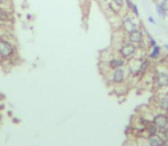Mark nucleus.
Wrapping results in <instances>:
<instances>
[{
	"label": "nucleus",
	"mask_w": 168,
	"mask_h": 146,
	"mask_svg": "<svg viewBox=\"0 0 168 146\" xmlns=\"http://www.w3.org/2000/svg\"><path fill=\"white\" fill-rule=\"evenodd\" d=\"M105 65L108 66L109 71H112L116 70V69H119V67H125L127 65V62L124 58H121L119 55H117V56H112V57L109 58L105 62Z\"/></svg>",
	"instance_id": "obj_9"
},
{
	"label": "nucleus",
	"mask_w": 168,
	"mask_h": 146,
	"mask_svg": "<svg viewBox=\"0 0 168 146\" xmlns=\"http://www.w3.org/2000/svg\"><path fill=\"white\" fill-rule=\"evenodd\" d=\"M0 63H3V62H1V58H0Z\"/></svg>",
	"instance_id": "obj_28"
},
{
	"label": "nucleus",
	"mask_w": 168,
	"mask_h": 146,
	"mask_svg": "<svg viewBox=\"0 0 168 146\" xmlns=\"http://www.w3.org/2000/svg\"><path fill=\"white\" fill-rule=\"evenodd\" d=\"M126 40L127 41L132 42V44H140L142 42L145 41V31L143 28H137L134 31L129 32L126 34Z\"/></svg>",
	"instance_id": "obj_6"
},
{
	"label": "nucleus",
	"mask_w": 168,
	"mask_h": 146,
	"mask_svg": "<svg viewBox=\"0 0 168 146\" xmlns=\"http://www.w3.org/2000/svg\"><path fill=\"white\" fill-rule=\"evenodd\" d=\"M112 3H113L117 8L121 9V8L125 6V0H112Z\"/></svg>",
	"instance_id": "obj_16"
},
{
	"label": "nucleus",
	"mask_w": 168,
	"mask_h": 146,
	"mask_svg": "<svg viewBox=\"0 0 168 146\" xmlns=\"http://www.w3.org/2000/svg\"><path fill=\"white\" fill-rule=\"evenodd\" d=\"M155 13L158 14L159 17H161V18H167V12L165 10V8L160 5V3H155Z\"/></svg>",
	"instance_id": "obj_15"
},
{
	"label": "nucleus",
	"mask_w": 168,
	"mask_h": 146,
	"mask_svg": "<svg viewBox=\"0 0 168 146\" xmlns=\"http://www.w3.org/2000/svg\"><path fill=\"white\" fill-rule=\"evenodd\" d=\"M152 82L154 89H164L168 85V71L167 70H157L152 76Z\"/></svg>",
	"instance_id": "obj_4"
},
{
	"label": "nucleus",
	"mask_w": 168,
	"mask_h": 146,
	"mask_svg": "<svg viewBox=\"0 0 168 146\" xmlns=\"http://www.w3.org/2000/svg\"><path fill=\"white\" fill-rule=\"evenodd\" d=\"M7 1H8V0H0V7H9L6 5Z\"/></svg>",
	"instance_id": "obj_22"
},
{
	"label": "nucleus",
	"mask_w": 168,
	"mask_h": 146,
	"mask_svg": "<svg viewBox=\"0 0 168 146\" xmlns=\"http://www.w3.org/2000/svg\"><path fill=\"white\" fill-rule=\"evenodd\" d=\"M127 76H128V74H127L126 66H125V67L116 69V70L109 71L108 79L113 85H122L127 80Z\"/></svg>",
	"instance_id": "obj_3"
},
{
	"label": "nucleus",
	"mask_w": 168,
	"mask_h": 146,
	"mask_svg": "<svg viewBox=\"0 0 168 146\" xmlns=\"http://www.w3.org/2000/svg\"><path fill=\"white\" fill-rule=\"evenodd\" d=\"M162 49H165V50L168 51V44H164V46H162Z\"/></svg>",
	"instance_id": "obj_23"
},
{
	"label": "nucleus",
	"mask_w": 168,
	"mask_h": 146,
	"mask_svg": "<svg viewBox=\"0 0 168 146\" xmlns=\"http://www.w3.org/2000/svg\"><path fill=\"white\" fill-rule=\"evenodd\" d=\"M17 55V47L13 41L5 37H0V58L1 62H10Z\"/></svg>",
	"instance_id": "obj_1"
},
{
	"label": "nucleus",
	"mask_w": 168,
	"mask_h": 146,
	"mask_svg": "<svg viewBox=\"0 0 168 146\" xmlns=\"http://www.w3.org/2000/svg\"><path fill=\"white\" fill-rule=\"evenodd\" d=\"M167 88H168V85H167Z\"/></svg>",
	"instance_id": "obj_29"
},
{
	"label": "nucleus",
	"mask_w": 168,
	"mask_h": 146,
	"mask_svg": "<svg viewBox=\"0 0 168 146\" xmlns=\"http://www.w3.org/2000/svg\"><path fill=\"white\" fill-rule=\"evenodd\" d=\"M145 133H146V138H148L149 136H153V135H157V133H159V129L152 123V121H151V122H150V123L146 126Z\"/></svg>",
	"instance_id": "obj_13"
},
{
	"label": "nucleus",
	"mask_w": 168,
	"mask_h": 146,
	"mask_svg": "<svg viewBox=\"0 0 168 146\" xmlns=\"http://www.w3.org/2000/svg\"><path fill=\"white\" fill-rule=\"evenodd\" d=\"M159 133H160V136L164 138V140H165V142H166V140H168V127L166 128V129H164V130H161Z\"/></svg>",
	"instance_id": "obj_19"
},
{
	"label": "nucleus",
	"mask_w": 168,
	"mask_h": 146,
	"mask_svg": "<svg viewBox=\"0 0 168 146\" xmlns=\"http://www.w3.org/2000/svg\"><path fill=\"white\" fill-rule=\"evenodd\" d=\"M151 121H152V123L154 124L155 127L159 129V133L168 127L167 114H166L165 112H164V113H155V114L151 117Z\"/></svg>",
	"instance_id": "obj_8"
},
{
	"label": "nucleus",
	"mask_w": 168,
	"mask_h": 146,
	"mask_svg": "<svg viewBox=\"0 0 168 146\" xmlns=\"http://www.w3.org/2000/svg\"><path fill=\"white\" fill-rule=\"evenodd\" d=\"M166 114H167V121H168V113H166Z\"/></svg>",
	"instance_id": "obj_27"
},
{
	"label": "nucleus",
	"mask_w": 168,
	"mask_h": 146,
	"mask_svg": "<svg viewBox=\"0 0 168 146\" xmlns=\"http://www.w3.org/2000/svg\"><path fill=\"white\" fill-rule=\"evenodd\" d=\"M166 113H168V103H167V108H166Z\"/></svg>",
	"instance_id": "obj_25"
},
{
	"label": "nucleus",
	"mask_w": 168,
	"mask_h": 146,
	"mask_svg": "<svg viewBox=\"0 0 168 146\" xmlns=\"http://www.w3.org/2000/svg\"><path fill=\"white\" fill-rule=\"evenodd\" d=\"M146 144H148V146H164L165 140L160 136V133H157V135L148 137L146 138Z\"/></svg>",
	"instance_id": "obj_12"
},
{
	"label": "nucleus",
	"mask_w": 168,
	"mask_h": 146,
	"mask_svg": "<svg viewBox=\"0 0 168 146\" xmlns=\"http://www.w3.org/2000/svg\"><path fill=\"white\" fill-rule=\"evenodd\" d=\"M32 17H33V16H32L31 14H28V15H26V18H28L29 21H30V19H32Z\"/></svg>",
	"instance_id": "obj_24"
},
{
	"label": "nucleus",
	"mask_w": 168,
	"mask_h": 146,
	"mask_svg": "<svg viewBox=\"0 0 168 146\" xmlns=\"http://www.w3.org/2000/svg\"><path fill=\"white\" fill-rule=\"evenodd\" d=\"M120 26H121V29H122V31L127 34V33L134 31V30L137 29V28H140L141 23L137 22L136 19L134 18L132 15H126L121 18Z\"/></svg>",
	"instance_id": "obj_5"
},
{
	"label": "nucleus",
	"mask_w": 168,
	"mask_h": 146,
	"mask_svg": "<svg viewBox=\"0 0 168 146\" xmlns=\"http://www.w3.org/2000/svg\"><path fill=\"white\" fill-rule=\"evenodd\" d=\"M150 66H151V60H149L148 57H144L142 60H138V64L135 67V72H134V76H136L138 79L143 78L145 76L148 71H149Z\"/></svg>",
	"instance_id": "obj_7"
},
{
	"label": "nucleus",
	"mask_w": 168,
	"mask_h": 146,
	"mask_svg": "<svg viewBox=\"0 0 168 146\" xmlns=\"http://www.w3.org/2000/svg\"><path fill=\"white\" fill-rule=\"evenodd\" d=\"M167 16H168V13H167Z\"/></svg>",
	"instance_id": "obj_30"
},
{
	"label": "nucleus",
	"mask_w": 168,
	"mask_h": 146,
	"mask_svg": "<svg viewBox=\"0 0 168 146\" xmlns=\"http://www.w3.org/2000/svg\"><path fill=\"white\" fill-rule=\"evenodd\" d=\"M133 5H134L133 0H125V6L124 7H126L127 12H130V10H132Z\"/></svg>",
	"instance_id": "obj_18"
},
{
	"label": "nucleus",
	"mask_w": 168,
	"mask_h": 146,
	"mask_svg": "<svg viewBox=\"0 0 168 146\" xmlns=\"http://www.w3.org/2000/svg\"><path fill=\"white\" fill-rule=\"evenodd\" d=\"M148 22L149 23H151V24H153V25H154L155 24V19H154V17H153V16H148Z\"/></svg>",
	"instance_id": "obj_21"
},
{
	"label": "nucleus",
	"mask_w": 168,
	"mask_h": 146,
	"mask_svg": "<svg viewBox=\"0 0 168 146\" xmlns=\"http://www.w3.org/2000/svg\"><path fill=\"white\" fill-rule=\"evenodd\" d=\"M12 10L9 7H0V25L12 22Z\"/></svg>",
	"instance_id": "obj_10"
},
{
	"label": "nucleus",
	"mask_w": 168,
	"mask_h": 146,
	"mask_svg": "<svg viewBox=\"0 0 168 146\" xmlns=\"http://www.w3.org/2000/svg\"><path fill=\"white\" fill-rule=\"evenodd\" d=\"M158 3H160V5L165 8V10L168 13V0H159Z\"/></svg>",
	"instance_id": "obj_20"
},
{
	"label": "nucleus",
	"mask_w": 168,
	"mask_h": 146,
	"mask_svg": "<svg viewBox=\"0 0 168 146\" xmlns=\"http://www.w3.org/2000/svg\"><path fill=\"white\" fill-rule=\"evenodd\" d=\"M130 13L133 14L135 17H140V10H138V6H137L136 3H134L133 5V8L130 10Z\"/></svg>",
	"instance_id": "obj_17"
},
{
	"label": "nucleus",
	"mask_w": 168,
	"mask_h": 146,
	"mask_svg": "<svg viewBox=\"0 0 168 146\" xmlns=\"http://www.w3.org/2000/svg\"><path fill=\"white\" fill-rule=\"evenodd\" d=\"M0 37H3V33H1V32H0Z\"/></svg>",
	"instance_id": "obj_26"
},
{
	"label": "nucleus",
	"mask_w": 168,
	"mask_h": 146,
	"mask_svg": "<svg viewBox=\"0 0 168 146\" xmlns=\"http://www.w3.org/2000/svg\"><path fill=\"white\" fill-rule=\"evenodd\" d=\"M144 31H145V41H146V44H148V48H152V47H154L155 44H157V40L153 38L152 35L150 34L149 32L146 31L145 29H144Z\"/></svg>",
	"instance_id": "obj_14"
},
{
	"label": "nucleus",
	"mask_w": 168,
	"mask_h": 146,
	"mask_svg": "<svg viewBox=\"0 0 168 146\" xmlns=\"http://www.w3.org/2000/svg\"><path fill=\"white\" fill-rule=\"evenodd\" d=\"M161 53H162V47L159 44H155L154 47L150 48V51L148 53L146 57L151 60H158L159 58L161 57Z\"/></svg>",
	"instance_id": "obj_11"
},
{
	"label": "nucleus",
	"mask_w": 168,
	"mask_h": 146,
	"mask_svg": "<svg viewBox=\"0 0 168 146\" xmlns=\"http://www.w3.org/2000/svg\"><path fill=\"white\" fill-rule=\"evenodd\" d=\"M137 53H138L137 44H132V42L127 41V40L125 42H122L117 49V54L121 58H124L126 62H129V60H134V58L136 57Z\"/></svg>",
	"instance_id": "obj_2"
}]
</instances>
